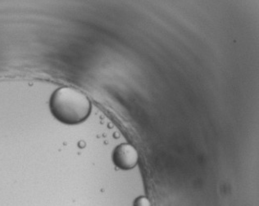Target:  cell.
Segmentation results:
<instances>
[{"mask_svg": "<svg viewBox=\"0 0 259 206\" xmlns=\"http://www.w3.org/2000/svg\"><path fill=\"white\" fill-rule=\"evenodd\" d=\"M139 154L134 146L123 143L117 146L112 154L115 166L121 170H131L138 163Z\"/></svg>", "mask_w": 259, "mask_h": 206, "instance_id": "obj_2", "label": "cell"}, {"mask_svg": "<svg viewBox=\"0 0 259 206\" xmlns=\"http://www.w3.org/2000/svg\"><path fill=\"white\" fill-rule=\"evenodd\" d=\"M134 206H151V203L147 197L141 196L138 199H136L134 203Z\"/></svg>", "mask_w": 259, "mask_h": 206, "instance_id": "obj_3", "label": "cell"}, {"mask_svg": "<svg viewBox=\"0 0 259 206\" xmlns=\"http://www.w3.org/2000/svg\"><path fill=\"white\" fill-rule=\"evenodd\" d=\"M50 110L57 120L66 125L82 122L91 112V101L76 88L64 87L53 93Z\"/></svg>", "mask_w": 259, "mask_h": 206, "instance_id": "obj_1", "label": "cell"}]
</instances>
